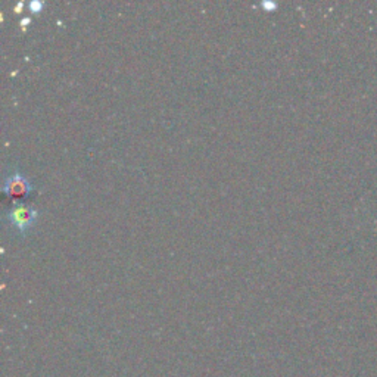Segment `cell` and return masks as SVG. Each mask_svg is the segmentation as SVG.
<instances>
[{
  "label": "cell",
  "mask_w": 377,
  "mask_h": 377,
  "mask_svg": "<svg viewBox=\"0 0 377 377\" xmlns=\"http://www.w3.org/2000/svg\"><path fill=\"white\" fill-rule=\"evenodd\" d=\"M262 8H265L267 11H274L277 8V4L276 2H270V0H264V2L261 4Z\"/></svg>",
  "instance_id": "cell-4"
},
{
  "label": "cell",
  "mask_w": 377,
  "mask_h": 377,
  "mask_svg": "<svg viewBox=\"0 0 377 377\" xmlns=\"http://www.w3.org/2000/svg\"><path fill=\"white\" fill-rule=\"evenodd\" d=\"M30 21H31L30 18H23V20H21V24H23V25H27Z\"/></svg>",
  "instance_id": "cell-5"
},
{
  "label": "cell",
  "mask_w": 377,
  "mask_h": 377,
  "mask_svg": "<svg viewBox=\"0 0 377 377\" xmlns=\"http://www.w3.org/2000/svg\"><path fill=\"white\" fill-rule=\"evenodd\" d=\"M2 189L8 196L15 197V199H25V197L34 190L27 175H24L21 171H18V170L5 178Z\"/></svg>",
  "instance_id": "cell-2"
},
{
  "label": "cell",
  "mask_w": 377,
  "mask_h": 377,
  "mask_svg": "<svg viewBox=\"0 0 377 377\" xmlns=\"http://www.w3.org/2000/svg\"><path fill=\"white\" fill-rule=\"evenodd\" d=\"M37 217H39L37 208L20 201H15L12 208L6 212L8 221L20 233H27L34 226V223L37 221Z\"/></svg>",
  "instance_id": "cell-1"
},
{
  "label": "cell",
  "mask_w": 377,
  "mask_h": 377,
  "mask_svg": "<svg viewBox=\"0 0 377 377\" xmlns=\"http://www.w3.org/2000/svg\"><path fill=\"white\" fill-rule=\"evenodd\" d=\"M21 6H23V4L20 2V4H18V5H16V11H20V9H21Z\"/></svg>",
  "instance_id": "cell-6"
},
{
  "label": "cell",
  "mask_w": 377,
  "mask_h": 377,
  "mask_svg": "<svg viewBox=\"0 0 377 377\" xmlns=\"http://www.w3.org/2000/svg\"><path fill=\"white\" fill-rule=\"evenodd\" d=\"M28 6H30L31 12H35V13H39V12H40V11L43 9L45 4L42 2V0H31V2L28 4Z\"/></svg>",
  "instance_id": "cell-3"
}]
</instances>
